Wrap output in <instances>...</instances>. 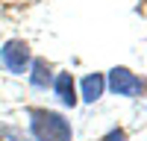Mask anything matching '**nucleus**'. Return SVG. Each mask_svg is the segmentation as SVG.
<instances>
[{"mask_svg": "<svg viewBox=\"0 0 147 141\" xmlns=\"http://www.w3.org/2000/svg\"><path fill=\"white\" fill-rule=\"evenodd\" d=\"M53 88H56V97L65 106H77V88H74V77L71 74H59L53 79Z\"/></svg>", "mask_w": 147, "mask_h": 141, "instance_id": "20e7f679", "label": "nucleus"}, {"mask_svg": "<svg viewBox=\"0 0 147 141\" xmlns=\"http://www.w3.org/2000/svg\"><path fill=\"white\" fill-rule=\"evenodd\" d=\"M47 82H50V65H47L44 59H35V62H32V85L44 88Z\"/></svg>", "mask_w": 147, "mask_h": 141, "instance_id": "423d86ee", "label": "nucleus"}, {"mask_svg": "<svg viewBox=\"0 0 147 141\" xmlns=\"http://www.w3.org/2000/svg\"><path fill=\"white\" fill-rule=\"evenodd\" d=\"M0 141H27V138H24V132H18V129L6 126V129H0Z\"/></svg>", "mask_w": 147, "mask_h": 141, "instance_id": "0eeeda50", "label": "nucleus"}, {"mask_svg": "<svg viewBox=\"0 0 147 141\" xmlns=\"http://www.w3.org/2000/svg\"><path fill=\"white\" fill-rule=\"evenodd\" d=\"M103 141H127V135H124V129H112Z\"/></svg>", "mask_w": 147, "mask_h": 141, "instance_id": "6e6552de", "label": "nucleus"}, {"mask_svg": "<svg viewBox=\"0 0 147 141\" xmlns=\"http://www.w3.org/2000/svg\"><path fill=\"white\" fill-rule=\"evenodd\" d=\"M109 88L121 97H136L144 91V79H138L136 74H129L127 68H112L109 70Z\"/></svg>", "mask_w": 147, "mask_h": 141, "instance_id": "7ed1b4c3", "label": "nucleus"}, {"mask_svg": "<svg viewBox=\"0 0 147 141\" xmlns=\"http://www.w3.org/2000/svg\"><path fill=\"white\" fill-rule=\"evenodd\" d=\"M0 59H3V65L12 74H24V70L30 68V47H27V41H21V38L6 41L3 50H0Z\"/></svg>", "mask_w": 147, "mask_h": 141, "instance_id": "f03ea898", "label": "nucleus"}, {"mask_svg": "<svg viewBox=\"0 0 147 141\" xmlns=\"http://www.w3.org/2000/svg\"><path fill=\"white\" fill-rule=\"evenodd\" d=\"M30 129L35 141H71V124L59 112H50V109H32Z\"/></svg>", "mask_w": 147, "mask_h": 141, "instance_id": "f257e3e1", "label": "nucleus"}, {"mask_svg": "<svg viewBox=\"0 0 147 141\" xmlns=\"http://www.w3.org/2000/svg\"><path fill=\"white\" fill-rule=\"evenodd\" d=\"M103 88H106V79H103V74H88V77L82 79V100L94 103V100L103 94Z\"/></svg>", "mask_w": 147, "mask_h": 141, "instance_id": "39448f33", "label": "nucleus"}]
</instances>
